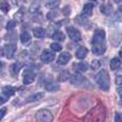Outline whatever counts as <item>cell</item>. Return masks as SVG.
<instances>
[{
	"label": "cell",
	"mask_w": 122,
	"mask_h": 122,
	"mask_svg": "<svg viewBox=\"0 0 122 122\" xmlns=\"http://www.w3.org/2000/svg\"><path fill=\"white\" fill-rule=\"evenodd\" d=\"M106 50V42H105V30L98 28L92 38V53L95 55H103Z\"/></svg>",
	"instance_id": "6da1fadb"
},
{
	"label": "cell",
	"mask_w": 122,
	"mask_h": 122,
	"mask_svg": "<svg viewBox=\"0 0 122 122\" xmlns=\"http://www.w3.org/2000/svg\"><path fill=\"white\" fill-rule=\"evenodd\" d=\"M106 117V111L105 107L99 104L95 107H93L89 112L84 116L83 122H104Z\"/></svg>",
	"instance_id": "7a4b0ae2"
},
{
	"label": "cell",
	"mask_w": 122,
	"mask_h": 122,
	"mask_svg": "<svg viewBox=\"0 0 122 122\" xmlns=\"http://www.w3.org/2000/svg\"><path fill=\"white\" fill-rule=\"evenodd\" d=\"M95 83L98 87L103 90H109L110 89V76L106 70H100L95 76Z\"/></svg>",
	"instance_id": "3957f363"
},
{
	"label": "cell",
	"mask_w": 122,
	"mask_h": 122,
	"mask_svg": "<svg viewBox=\"0 0 122 122\" xmlns=\"http://www.w3.org/2000/svg\"><path fill=\"white\" fill-rule=\"evenodd\" d=\"M70 82L72 83L73 86H78V87H89L90 86L89 84V81L84 76H82L81 73L72 75V76H71V78H70Z\"/></svg>",
	"instance_id": "277c9868"
},
{
	"label": "cell",
	"mask_w": 122,
	"mask_h": 122,
	"mask_svg": "<svg viewBox=\"0 0 122 122\" xmlns=\"http://www.w3.org/2000/svg\"><path fill=\"white\" fill-rule=\"evenodd\" d=\"M36 118H37L38 122H51L53 121V114L46 109H42L37 112Z\"/></svg>",
	"instance_id": "5b68a950"
},
{
	"label": "cell",
	"mask_w": 122,
	"mask_h": 122,
	"mask_svg": "<svg viewBox=\"0 0 122 122\" xmlns=\"http://www.w3.org/2000/svg\"><path fill=\"white\" fill-rule=\"evenodd\" d=\"M40 60H42L43 64H50L55 60V54L51 51V50H43L42 54H40Z\"/></svg>",
	"instance_id": "8992f818"
},
{
	"label": "cell",
	"mask_w": 122,
	"mask_h": 122,
	"mask_svg": "<svg viewBox=\"0 0 122 122\" xmlns=\"http://www.w3.org/2000/svg\"><path fill=\"white\" fill-rule=\"evenodd\" d=\"M66 30H67V34L71 38V40H73V42H79L81 40V33L77 28H75L72 26H68L66 28Z\"/></svg>",
	"instance_id": "52a82bcc"
},
{
	"label": "cell",
	"mask_w": 122,
	"mask_h": 122,
	"mask_svg": "<svg viewBox=\"0 0 122 122\" xmlns=\"http://www.w3.org/2000/svg\"><path fill=\"white\" fill-rule=\"evenodd\" d=\"M16 51V44L15 43H7L4 45V55L7 57V59H12L14 54Z\"/></svg>",
	"instance_id": "ba28073f"
},
{
	"label": "cell",
	"mask_w": 122,
	"mask_h": 122,
	"mask_svg": "<svg viewBox=\"0 0 122 122\" xmlns=\"http://www.w3.org/2000/svg\"><path fill=\"white\" fill-rule=\"evenodd\" d=\"M36 78V73H34V71H32V68H26L25 70V72H23V83L25 84H29V83H32L33 81Z\"/></svg>",
	"instance_id": "9c48e42d"
},
{
	"label": "cell",
	"mask_w": 122,
	"mask_h": 122,
	"mask_svg": "<svg viewBox=\"0 0 122 122\" xmlns=\"http://www.w3.org/2000/svg\"><path fill=\"white\" fill-rule=\"evenodd\" d=\"M22 66H23V64H21V62H15L10 66V75H11V77H14V78L17 77V73L22 68Z\"/></svg>",
	"instance_id": "30bf717a"
},
{
	"label": "cell",
	"mask_w": 122,
	"mask_h": 122,
	"mask_svg": "<svg viewBox=\"0 0 122 122\" xmlns=\"http://www.w3.org/2000/svg\"><path fill=\"white\" fill-rule=\"evenodd\" d=\"M93 9H94V3H86L83 6V11H82V16L83 17H88L92 15L93 12Z\"/></svg>",
	"instance_id": "8fae6325"
},
{
	"label": "cell",
	"mask_w": 122,
	"mask_h": 122,
	"mask_svg": "<svg viewBox=\"0 0 122 122\" xmlns=\"http://www.w3.org/2000/svg\"><path fill=\"white\" fill-rule=\"evenodd\" d=\"M70 60H71V54L70 53H61L60 56L57 57V64L60 66L61 65H66Z\"/></svg>",
	"instance_id": "7c38bea8"
},
{
	"label": "cell",
	"mask_w": 122,
	"mask_h": 122,
	"mask_svg": "<svg viewBox=\"0 0 122 122\" xmlns=\"http://www.w3.org/2000/svg\"><path fill=\"white\" fill-rule=\"evenodd\" d=\"M100 12L105 16H111L112 15V6L110 4H103L100 5Z\"/></svg>",
	"instance_id": "4fadbf2b"
},
{
	"label": "cell",
	"mask_w": 122,
	"mask_h": 122,
	"mask_svg": "<svg viewBox=\"0 0 122 122\" xmlns=\"http://www.w3.org/2000/svg\"><path fill=\"white\" fill-rule=\"evenodd\" d=\"M44 97V94L43 93H34V94H32V95H29L28 98H26V103H34V101H38V100H40Z\"/></svg>",
	"instance_id": "5bb4252c"
},
{
	"label": "cell",
	"mask_w": 122,
	"mask_h": 122,
	"mask_svg": "<svg viewBox=\"0 0 122 122\" xmlns=\"http://www.w3.org/2000/svg\"><path fill=\"white\" fill-rule=\"evenodd\" d=\"M87 54H88V49L84 48V46H81V48H78V49L76 50V57L79 59V60L84 59V57L87 56Z\"/></svg>",
	"instance_id": "9a60e30c"
},
{
	"label": "cell",
	"mask_w": 122,
	"mask_h": 122,
	"mask_svg": "<svg viewBox=\"0 0 122 122\" xmlns=\"http://www.w3.org/2000/svg\"><path fill=\"white\" fill-rule=\"evenodd\" d=\"M88 64L87 62H77L73 65V68L76 71H78V72H86V71L88 70Z\"/></svg>",
	"instance_id": "2e32d148"
},
{
	"label": "cell",
	"mask_w": 122,
	"mask_h": 122,
	"mask_svg": "<svg viewBox=\"0 0 122 122\" xmlns=\"http://www.w3.org/2000/svg\"><path fill=\"white\" fill-rule=\"evenodd\" d=\"M33 34L36 38H44L45 37V29L42 27H36V28H33Z\"/></svg>",
	"instance_id": "e0dca14e"
},
{
	"label": "cell",
	"mask_w": 122,
	"mask_h": 122,
	"mask_svg": "<svg viewBox=\"0 0 122 122\" xmlns=\"http://www.w3.org/2000/svg\"><path fill=\"white\" fill-rule=\"evenodd\" d=\"M120 66H121V59L120 57L111 59V61H110V68L111 70H117V68H120Z\"/></svg>",
	"instance_id": "ac0fdd59"
},
{
	"label": "cell",
	"mask_w": 122,
	"mask_h": 122,
	"mask_svg": "<svg viewBox=\"0 0 122 122\" xmlns=\"http://www.w3.org/2000/svg\"><path fill=\"white\" fill-rule=\"evenodd\" d=\"M15 92H16V89H15L14 87H11V86H5V87L3 88V94L6 95V97H11V95H14V94H15Z\"/></svg>",
	"instance_id": "d6986e66"
},
{
	"label": "cell",
	"mask_w": 122,
	"mask_h": 122,
	"mask_svg": "<svg viewBox=\"0 0 122 122\" xmlns=\"http://www.w3.org/2000/svg\"><path fill=\"white\" fill-rule=\"evenodd\" d=\"M20 39H21L22 44H25V45H28L29 40H30V34H29L28 32H26V30H23V32L21 33V36H20Z\"/></svg>",
	"instance_id": "ffe728a7"
},
{
	"label": "cell",
	"mask_w": 122,
	"mask_h": 122,
	"mask_svg": "<svg viewBox=\"0 0 122 122\" xmlns=\"http://www.w3.org/2000/svg\"><path fill=\"white\" fill-rule=\"evenodd\" d=\"M59 88H60L59 83H54V82H48V83L45 84V89H46L48 92H55V90H59Z\"/></svg>",
	"instance_id": "44dd1931"
},
{
	"label": "cell",
	"mask_w": 122,
	"mask_h": 122,
	"mask_svg": "<svg viewBox=\"0 0 122 122\" xmlns=\"http://www.w3.org/2000/svg\"><path fill=\"white\" fill-rule=\"evenodd\" d=\"M53 39L57 40V42H62V40L65 39V34L61 32V30H56V32L53 34Z\"/></svg>",
	"instance_id": "7402d4cb"
},
{
	"label": "cell",
	"mask_w": 122,
	"mask_h": 122,
	"mask_svg": "<svg viewBox=\"0 0 122 122\" xmlns=\"http://www.w3.org/2000/svg\"><path fill=\"white\" fill-rule=\"evenodd\" d=\"M10 7H11V5L7 1H0V10H1L4 14H7L10 11Z\"/></svg>",
	"instance_id": "603a6c76"
},
{
	"label": "cell",
	"mask_w": 122,
	"mask_h": 122,
	"mask_svg": "<svg viewBox=\"0 0 122 122\" xmlns=\"http://www.w3.org/2000/svg\"><path fill=\"white\" fill-rule=\"evenodd\" d=\"M23 17H25V10L21 9V10H20V11H17L16 15H15V22H22Z\"/></svg>",
	"instance_id": "cb8c5ba5"
},
{
	"label": "cell",
	"mask_w": 122,
	"mask_h": 122,
	"mask_svg": "<svg viewBox=\"0 0 122 122\" xmlns=\"http://www.w3.org/2000/svg\"><path fill=\"white\" fill-rule=\"evenodd\" d=\"M112 20L115 22H120V21H122V7H120L117 11L115 12V15L112 16Z\"/></svg>",
	"instance_id": "d4e9b609"
},
{
	"label": "cell",
	"mask_w": 122,
	"mask_h": 122,
	"mask_svg": "<svg viewBox=\"0 0 122 122\" xmlns=\"http://www.w3.org/2000/svg\"><path fill=\"white\" fill-rule=\"evenodd\" d=\"M60 5V1H59V0H54V1H46L45 3V6L48 7V9H56L57 6Z\"/></svg>",
	"instance_id": "484cf974"
},
{
	"label": "cell",
	"mask_w": 122,
	"mask_h": 122,
	"mask_svg": "<svg viewBox=\"0 0 122 122\" xmlns=\"http://www.w3.org/2000/svg\"><path fill=\"white\" fill-rule=\"evenodd\" d=\"M57 15H59L57 10H53V11H49V12L46 14V18H48V20H54Z\"/></svg>",
	"instance_id": "4316f807"
},
{
	"label": "cell",
	"mask_w": 122,
	"mask_h": 122,
	"mask_svg": "<svg viewBox=\"0 0 122 122\" xmlns=\"http://www.w3.org/2000/svg\"><path fill=\"white\" fill-rule=\"evenodd\" d=\"M38 9H39V3L38 1L32 3V5H30V12H32V14L38 12Z\"/></svg>",
	"instance_id": "83f0119b"
},
{
	"label": "cell",
	"mask_w": 122,
	"mask_h": 122,
	"mask_svg": "<svg viewBox=\"0 0 122 122\" xmlns=\"http://www.w3.org/2000/svg\"><path fill=\"white\" fill-rule=\"evenodd\" d=\"M50 48H51L53 51H61V44H59V43H51Z\"/></svg>",
	"instance_id": "f1b7e54d"
},
{
	"label": "cell",
	"mask_w": 122,
	"mask_h": 122,
	"mask_svg": "<svg viewBox=\"0 0 122 122\" xmlns=\"http://www.w3.org/2000/svg\"><path fill=\"white\" fill-rule=\"evenodd\" d=\"M68 78H71V75L67 72V71H65V72H62V75L59 76V81H66Z\"/></svg>",
	"instance_id": "f546056e"
},
{
	"label": "cell",
	"mask_w": 122,
	"mask_h": 122,
	"mask_svg": "<svg viewBox=\"0 0 122 122\" xmlns=\"http://www.w3.org/2000/svg\"><path fill=\"white\" fill-rule=\"evenodd\" d=\"M15 25H16L15 20H11V21H9V22H7V25H6V29H7V30L14 29V28H15Z\"/></svg>",
	"instance_id": "4dcf8cb0"
},
{
	"label": "cell",
	"mask_w": 122,
	"mask_h": 122,
	"mask_svg": "<svg viewBox=\"0 0 122 122\" xmlns=\"http://www.w3.org/2000/svg\"><path fill=\"white\" fill-rule=\"evenodd\" d=\"M6 112H7V109H6V107L0 109V121H1V120H3V117L6 115Z\"/></svg>",
	"instance_id": "1f68e13d"
},
{
	"label": "cell",
	"mask_w": 122,
	"mask_h": 122,
	"mask_svg": "<svg viewBox=\"0 0 122 122\" xmlns=\"http://www.w3.org/2000/svg\"><path fill=\"white\" fill-rule=\"evenodd\" d=\"M99 66H100V61H98V60H94L93 62H92V68L93 70H97Z\"/></svg>",
	"instance_id": "d6a6232c"
},
{
	"label": "cell",
	"mask_w": 122,
	"mask_h": 122,
	"mask_svg": "<svg viewBox=\"0 0 122 122\" xmlns=\"http://www.w3.org/2000/svg\"><path fill=\"white\" fill-rule=\"evenodd\" d=\"M115 122H122V115H121V112H116L115 114Z\"/></svg>",
	"instance_id": "836d02e7"
},
{
	"label": "cell",
	"mask_w": 122,
	"mask_h": 122,
	"mask_svg": "<svg viewBox=\"0 0 122 122\" xmlns=\"http://www.w3.org/2000/svg\"><path fill=\"white\" fill-rule=\"evenodd\" d=\"M6 101H7V97L6 95H4V94L0 95V105H3L4 103H6Z\"/></svg>",
	"instance_id": "e575fe53"
},
{
	"label": "cell",
	"mask_w": 122,
	"mask_h": 122,
	"mask_svg": "<svg viewBox=\"0 0 122 122\" xmlns=\"http://www.w3.org/2000/svg\"><path fill=\"white\" fill-rule=\"evenodd\" d=\"M116 84L122 87V77H121V76H117V77H116Z\"/></svg>",
	"instance_id": "d590c367"
},
{
	"label": "cell",
	"mask_w": 122,
	"mask_h": 122,
	"mask_svg": "<svg viewBox=\"0 0 122 122\" xmlns=\"http://www.w3.org/2000/svg\"><path fill=\"white\" fill-rule=\"evenodd\" d=\"M117 93H118V95H120V98H122V87L117 89Z\"/></svg>",
	"instance_id": "8d00e7d4"
},
{
	"label": "cell",
	"mask_w": 122,
	"mask_h": 122,
	"mask_svg": "<svg viewBox=\"0 0 122 122\" xmlns=\"http://www.w3.org/2000/svg\"><path fill=\"white\" fill-rule=\"evenodd\" d=\"M1 55H4V48L0 46V56H1Z\"/></svg>",
	"instance_id": "74e56055"
},
{
	"label": "cell",
	"mask_w": 122,
	"mask_h": 122,
	"mask_svg": "<svg viewBox=\"0 0 122 122\" xmlns=\"http://www.w3.org/2000/svg\"><path fill=\"white\" fill-rule=\"evenodd\" d=\"M120 59H122V48L120 49Z\"/></svg>",
	"instance_id": "f35d334b"
},
{
	"label": "cell",
	"mask_w": 122,
	"mask_h": 122,
	"mask_svg": "<svg viewBox=\"0 0 122 122\" xmlns=\"http://www.w3.org/2000/svg\"><path fill=\"white\" fill-rule=\"evenodd\" d=\"M0 29H1V18H0Z\"/></svg>",
	"instance_id": "ab89813d"
}]
</instances>
